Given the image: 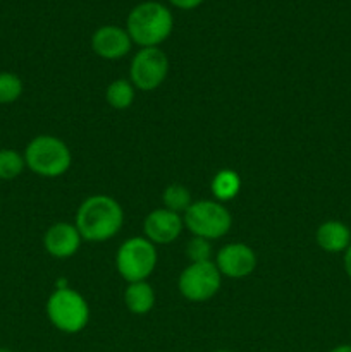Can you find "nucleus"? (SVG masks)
Returning <instances> with one entry per match:
<instances>
[{
	"label": "nucleus",
	"instance_id": "obj_1",
	"mask_svg": "<svg viewBox=\"0 0 351 352\" xmlns=\"http://www.w3.org/2000/svg\"><path fill=\"white\" fill-rule=\"evenodd\" d=\"M124 223V212L119 201L107 195L86 198L76 212L74 226L81 239L103 243L119 234Z\"/></svg>",
	"mask_w": 351,
	"mask_h": 352
},
{
	"label": "nucleus",
	"instance_id": "obj_2",
	"mask_svg": "<svg viewBox=\"0 0 351 352\" xmlns=\"http://www.w3.org/2000/svg\"><path fill=\"white\" fill-rule=\"evenodd\" d=\"M174 16L160 2L148 0L131 9L126 19V31L134 45L141 48L158 47L171 36Z\"/></svg>",
	"mask_w": 351,
	"mask_h": 352
},
{
	"label": "nucleus",
	"instance_id": "obj_3",
	"mask_svg": "<svg viewBox=\"0 0 351 352\" xmlns=\"http://www.w3.org/2000/svg\"><path fill=\"white\" fill-rule=\"evenodd\" d=\"M24 162L26 167L40 177H61L71 167L72 155L61 138L40 134L28 143Z\"/></svg>",
	"mask_w": 351,
	"mask_h": 352
},
{
	"label": "nucleus",
	"instance_id": "obj_4",
	"mask_svg": "<svg viewBox=\"0 0 351 352\" xmlns=\"http://www.w3.org/2000/svg\"><path fill=\"white\" fill-rule=\"evenodd\" d=\"M47 318L58 332L74 336L83 332L89 322V306L78 291L71 287L55 289L48 298Z\"/></svg>",
	"mask_w": 351,
	"mask_h": 352
},
{
	"label": "nucleus",
	"instance_id": "obj_5",
	"mask_svg": "<svg viewBox=\"0 0 351 352\" xmlns=\"http://www.w3.org/2000/svg\"><path fill=\"white\" fill-rule=\"evenodd\" d=\"M184 227L195 237H203L206 241L220 239L233 227V217L226 205L215 199H202L193 201L182 215Z\"/></svg>",
	"mask_w": 351,
	"mask_h": 352
},
{
	"label": "nucleus",
	"instance_id": "obj_6",
	"mask_svg": "<svg viewBox=\"0 0 351 352\" xmlns=\"http://www.w3.org/2000/svg\"><path fill=\"white\" fill-rule=\"evenodd\" d=\"M157 248L147 237H131L124 241L116 254V268L127 282H145L157 267Z\"/></svg>",
	"mask_w": 351,
	"mask_h": 352
},
{
	"label": "nucleus",
	"instance_id": "obj_7",
	"mask_svg": "<svg viewBox=\"0 0 351 352\" xmlns=\"http://www.w3.org/2000/svg\"><path fill=\"white\" fill-rule=\"evenodd\" d=\"M222 275L215 261H198L189 263L181 272L178 280L179 292L189 302L210 301L220 291Z\"/></svg>",
	"mask_w": 351,
	"mask_h": 352
},
{
	"label": "nucleus",
	"instance_id": "obj_8",
	"mask_svg": "<svg viewBox=\"0 0 351 352\" xmlns=\"http://www.w3.org/2000/svg\"><path fill=\"white\" fill-rule=\"evenodd\" d=\"M169 74V58L158 47L140 48L129 65V81L141 91H153Z\"/></svg>",
	"mask_w": 351,
	"mask_h": 352
},
{
	"label": "nucleus",
	"instance_id": "obj_9",
	"mask_svg": "<svg viewBox=\"0 0 351 352\" xmlns=\"http://www.w3.org/2000/svg\"><path fill=\"white\" fill-rule=\"evenodd\" d=\"M257 253L244 243H231L220 248L217 251L215 265L219 268L220 275L227 278L248 277L257 268Z\"/></svg>",
	"mask_w": 351,
	"mask_h": 352
},
{
	"label": "nucleus",
	"instance_id": "obj_10",
	"mask_svg": "<svg viewBox=\"0 0 351 352\" xmlns=\"http://www.w3.org/2000/svg\"><path fill=\"white\" fill-rule=\"evenodd\" d=\"M182 229H184L182 217L167 208H157L145 217V237L153 244L174 243L181 236Z\"/></svg>",
	"mask_w": 351,
	"mask_h": 352
},
{
	"label": "nucleus",
	"instance_id": "obj_11",
	"mask_svg": "<svg viewBox=\"0 0 351 352\" xmlns=\"http://www.w3.org/2000/svg\"><path fill=\"white\" fill-rule=\"evenodd\" d=\"M133 47V40L124 28L107 24L100 26L92 36V48L100 58L117 60L126 57Z\"/></svg>",
	"mask_w": 351,
	"mask_h": 352
},
{
	"label": "nucleus",
	"instance_id": "obj_12",
	"mask_svg": "<svg viewBox=\"0 0 351 352\" xmlns=\"http://www.w3.org/2000/svg\"><path fill=\"white\" fill-rule=\"evenodd\" d=\"M81 236L74 223L57 222L48 227L43 236V246L50 256L65 260V258L74 256L81 246Z\"/></svg>",
	"mask_w": 351,
	"mask_h": 352
},
{
	"label": "nucleus",
	"instance_id": "obj_13",
	"mask_svg": "<svg viewBox=\"0 0 351 352\" xmlns=\"http://www.w3.org/2000/svg\"><path fill=\"white\" fill-rule=\"evenodd\" d=\"M315 241L326 253H344L351 244V229L341 220H327L317 229Z\"/></svg>",
	"mask_w": 351,
	"mask_h": 352
},
{
	"label": "nucleus",
	"instance_id": "obj_14",
	"mask_svg": "<svg viewBox=\"0 0 351 352\" xmlns=\"http://www.w3.org/2000/svg\"><path fill=\"white\" fill-rule=\"evenodd\" d=\"M124 305L133 315H148L155 306L153 287L147 280L127 284L126 291H124Z\"/></svg>",
	"mask_w": 351,
	"mask_h": 352
},
{
	"label": "nucleus",
	"instance_id": "obj_15",
	"mask_svg": "<svg viewBox=\"0 0 351 352\" xmlns=\"http://www.w3.org/2000/svg\"><path fill=\"white\" fill-rule=\"evenodd\" d=\"M210 189L215 198V201L226 203L236 198L241 191V177L237 172L231 170V168H224L213 175L212 182H210Z\"/></svg>",
	"mask_w": 351,
	"mask_h": 352
},
{
	"label": "nucleus",
	"instance_id": "obj_16",
	"mask_svg": "<svg viewBox=\"0 0 351 352\" xmlns=\"http://www.w3.org/2000/svg\"><path fill=\"white\" fill-rule=\"evenodd\" d=\"M134 86L129 79H114L105 89V100L112 109L127 110L134 103Z\"/></svg>",
	"mask_w": 351,
	"mask_h": 352
},
{
	"label": "nucleus",
	"instance_id": "obj_17",
	"mask_svg": "<svg viewBox=\"0 0 351 352\" xmlns=\"http://www.w3.org/2000/svg\"><path fill=\"white\" fill-rule=\"evenodd\" d=\"M162 201H164V208L176 213H184L193 203L191 192L182 184H169L162 192Z\"/></svg>",
	"mask_w": 351,
	"mask_h": 352
},
{
	"label": "nucleus",
	"instance_id": "obj_18",
	"mask_svg": "<svg viewBox=\"0 0 351 352\" xmlns=\"http://www.w3.org/2000/svg\"><path fill=\"white\" fill-rule=\"evenodd\" d=\"M24 167V155L9 148L0 150V181H14L23 174Z\"/></svg>",
	"mask_w": 351,
	"mask_h": 352
},
{
	"label": "nucleus",
	"instance_id": "obj_19",
	"mask_svg": "<svg viewBox=\"0 0 351 352\" xmlns=\"http://www.w3.org/2000/svg\"><path fill=\"white\" fill-rule=\"evenodd\" d=\"M24 91L23 79L14 72H0V105L17 102Z\"/></svg>",
	"mask_w": 351,
	"mask_h": 352
},
{
	"label": "nucleus",
	"instance_id": "obj_20",
	"mask_svg": "<svg viewBox=\"0 0 351 352\" xmlns=\"http://www.w3.org/2000/svg\"><path fill=\"white\" fill-rule=\"evenodd\" d=\"M186 256L191 260V263H198V261H210L212 256V246L210 241L203 239V237H195L186 244Z\"/></svg>",
	"mask_w": 351,
	"mask_h": 352
},
{
	"label": "nucleus",
	"instance_id": "obj_21",
	"mask_svg": "<svg viewBox=\"0 0 351 352\" xmlns=\"http://www.w3.org/2000/svg\"><path fill=\"white\" fill-rule=\"evenodd\" d=\"M169 2L181 10H191V9H196V7L202 6L205 0H169Z\"/></svg>",
	"mask_w": 351,
	"mask_h": 352
},
{
	"label": "nucleus",
	"instance_id": "obj_22",
	"mask_svg": "<svg viewBox=\"0 0 351 352\" xmlns=\"http://www.w3.org/2000/svg\"><path fill=\"white\" fill-rule=\"evenodd\" d=\"M344 256H343V267H344V272H346L348 278L351 280V244L350 248H348L346 251H344Z\"/></svg>",
	"mask_w": 351,
	"mask_h": 352
},
{
	"label": "nucleus",
	"instance_id": "obj_23",
	"mask_svg": "<svg viewBox=\"0 0 351 352\" xmlns=\"http://www.w3.org/2000/svg\"><path fill=\"white\" fill-rule=\"evenodd\" d=\"M327 352H351V344H341V346L332 347V349Z\"/></svg>",
	"mask_w": 351,
	"mask_h": 352
},
{
	"label": "nucleus",
	"instance_id": "obj_24",
	"mask_svg": "<svg viewBox=\"0 0 351 352\" xmlns=\"http://www.w3.org/2000/svg\"><path fill=\"white\" fill-rule=\"evenodd\" d=\"M0 352H14L12 349H7V347H0Z\"/></svg>",
	"mask_w": 351,
	"mask_h": 352
},
{
	"label": "nucleus",
	"instance_id": "obj_25",
	"mask_svg": "<svg viewBox=\"0 0 351 352\" xmlns=\"http://www.w3.org/2000/svg\"><path fill=\"white\" fill-rule=\"evenodd\" d=\"M213 352H233V351H227V349H219V351H213Z\"/></svg>",
	"mask_w": 351,
	"mask_h": 352
}]
</instances>
